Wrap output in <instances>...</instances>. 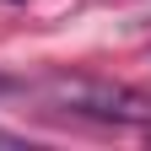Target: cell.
<instances>
[{
	"label": "cell",
	"instance_id": "1",
	"mask_svg": "<svg viewBox=\"0 0 151 151\" xmlns=\"http://www.w3.org/2000/svg\"><path fill=\"white\" fill-rule=\"evenodd\" d=\"M49 97L70 108V113H86V119H103V124H151V97L135 86H119V81H97V76H54L49 81Z\"/></svg>",
	"mask_w": 151,
	"mask_h": 151
},
{
	"label": "cell",
	"instance_id": "2",
	"mask_svg": "<svg viewBox=\"0 0 151 151\" xmlns=\"http://www.w3.org/2000/svg\"><path fill=\"white\" fill-rule=\"evenodd\" d=\"M0 146H22V140H16V135H11V129H0Z\"/></svg>",
	"mask_w": 151,
	"mask_h": 151
}]
</instances>
